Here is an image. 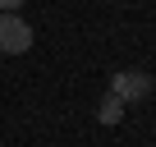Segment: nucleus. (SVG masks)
Masks as SVG:
<instances>
[{
  "mask_svg": "<svg viewBox=\"0 0 156 147\" xmlns=\"http://www.w3.org/2000/svg\"><path fill=\"white\" fill-rule=\"evenodd\" d=\"M19 5H23V0H0V14H14Z\"/></svg>",
  "mask_w": 156,
  "mask_h": 147,
  "instance_id": "obj_4",
  "label": "nucleus"
},
{
  "mask_svg": "<svg viewBox=\"0 0 156 147\" xmlns=\"http://www.w3.org/2000/svg\"><path fill=\"white\" fill-rule=\"evenodd\" d=\"M110 92L129 106V101H142V97L151 92V78H147L142 69H124V74H115V78H110Z\"/></svg>",
  "mask_w": 156,
  "mask_h": 147,
  "instance_id": "obj_2",
  "label": "nucleus"
},
{
  "mask_svg": "<svg viewBox=\"0 0 156 147\" xmlns=\"http://www.w3.org/2000/svg\"><path fill=\"white\" fill-rule=\"evenodd\" d=\"M28 46H32L28 19H19V9L14 14H0V55H23Z\"/></svg>",
  "mask_w": 156,
  "mask_h": 147,
  "instance_id": "obj_1",
  "label": "nucleus"
},
{
  "mask_svg": "<svg viewBox=\"0 0 156 147\" xmlns=\"http://www.w3.org/2000/svg\"><path fill=\"white\" fill-rule=\"evenodd\" d=\"M97 120H101V124H119V120H124V101H119L115 92H106V97H101V110H97Z\"/></svg>",
  "mask_w": 156,
  "mask_h": 147,
  "instance_id": "obj_3",
  "label": "nucleus"
}]
</instances>
